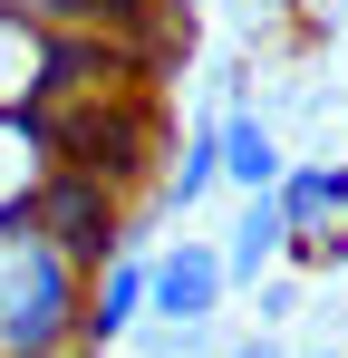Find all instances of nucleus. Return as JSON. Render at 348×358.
Masks as SVG:
<instances>
[{
    "mask_svg": "<svg viewBox=\"0 0 348 358\" xmlns=\"http://www.w3.org/2000/svg\"><path fill=\"white\" fill-rule=\"evenodd\" d=\"M271 203L290 223V262L300 271H348V165L339 155H290Z\"/></svg>",
    "mask_w": 348,
    "mask_h": 358,
    "instance_id": "nucleus-2",
    "label": "nucleus"
},
{
    "mask_svg": "<svg viewBox=\"0 0 348 358\" xmlns=\"http://www.w3.org/2000/svg\"><path fill=\"white\" fill-rule=\"evenodd\" d=\"M174 10H184V20H194V10H203V0H174Z\"/></svg>",
    "mask_w": 348,
    "mask_h": 358,
    "instance_id": "nucleus-15",
    "label": "nucleus"
},
{
    "mask_svg": "<svg viewBox=\"0 0 348 358\" xmlns=\"http://www.w3.org/2000/svg\"><path fill=\"white\" fill-rule=\"evenodd\" d=\"M223 358H290V349H281V339H271V329H252V339H232Z\"/></svg>",
    "mask_w": 348,
    "mask_h": 358,
    "instance_id": "nucleus-12",
    "label": "nucleus"
},
{
    "mask_svg": "<svg viewBox=\"0 0 348 358\" xmlns=\"http://www.w3.org/2000/svg\"><path fill=\"white\" fill-rule=\"evenodd\" d=\"M281 175H290V155H281V136H271V117L261 107H232L223 117V184L252 203V194H281Z\"/></svg>",
    "mask_w": 348,
    "mask_h": 358,
    "instance_id": "nucleus-6",
    "label": "nucleus"
},
{
    "mask_svg": "<svg viewBox=\"0 0 348 358\" xmlns=\"http://www.w3.org/2000/svg\"><path fill=\"white\" fill-rule=\"evenodd\" d=\"M290 310H300V281H271V291H261V329H281Z\"/></svg>",
    "mask_w": 348,
    "mask_h": 358,
    "instance_id": "nucleus-11",
    "label": "nucleus"
},
{
    "mask_svg": "<svg viewBox=\"0 0 348 358\" xmlns=\"http://www.w3.org/2000/svg\"><path fill=\"white\" fill-rule=\"evenodd\" d=\"M39 184H49L39 126H29V117H0V223H20V213L39 203Z\"/></svg>",
    "mask_w": 348,
    "mask_h": 358,
    "instance_id": "nucleus-10",
    "label": "nucleus"
},
{
    "mask_svg": "<svg viewBox=\"0 0 348 358\" xmlns=\"http://www.w3.org/2000/svg\"><path fill=\"white\" fill-rule=\"evenodd\" d=\"M281 262H290V223L271 194H252L223 233V271H232V291H261V271H281Z\"/></svg>",
    "mask_w": 348,
    "mask_h": 358,
    "instance_id": "nucleus-7",
    "label": "nucleus"
},
{
    "mask_svg": "<svg viewBox=\"0 0 348 358\" xmlns=\"http://www.w3.org/2000/svg\"><path fill=\"white\" fill-rule=\"evenodd\" d=\"M223 184V117H203V126H184V145H174V165H165V213H194L203 194Z\"/></svg>",
    "mask_w": 348,
    "mask_h": 358,
    "instance_id": "nucleus-9",
    "label": "nucleus"
},
{
    "mask_svg": "<svg viewBox=\"0 0 348 358\" xmlns=\"http://www.w3.org/2000/svg\"><path fill=\"white\" fill-rule=\"evenodd\" d=\"M0 10H29V20H58V0H0Z\"/></svg>",
    "mask_w": 348,
    "mask_h": 358,
    "instance_id": "nucleus-13",
    "label": "nucleus"
},
{
    "mask_svg": "<svg viewBox=\"0 0 348 358\" xmlns=\"http://www.w3.org/2000/svg\"><path fill=\"white\" fill-rule=\"evenodd\" d=\"M29 223H39V233H49L78 271H107L116 252H136L126 213H116V184H97V175H58V165H49L39 203H29Z\"/></svg>",
    "mask_w": 348,
    "mask_h": 358,
    "instance_id": "nucleus-3",
    "label": "nucleus"
},
{
    "mask_svg": "<svg viewBox=\"0 0 348 358\" xmlns=\"http://www.w3.org/2000/svg\"><path fill=\"white\" fill-rule=\"evenodd\" d=\"M223 300H232L223 242H203V233L155 242V329H213V310H223Z\"/></svg>",
    "mask_w": 348,
    "mask_h": 358,
    "instance_id": "nucleus-4",
    "label": "nucleus"
},
{
    "mask_svg": "<svg viewBox=\"0 0 348 358\" xmlns=\"http://www.w3.org/2000/svg\"><path fill=\"white\" fill-rule=\"evenodd\" d=\"M145 320H155V242H136V252H116L107 271L87 281V320H78V349L107 358L126 339H145Z\"/></svg>",
    "mask_w": 348,
    "mask_h": 358,
    "instance_id": "nucleus-5",
    "label": "nucleus"
},
{
    "mask_svg": "<svg viewBox=\"0 0 348 358\" xmlns=\"http://www.w3.org/2000/svg\"><path fill=\"white\" fill-rule=\"evenodd\" d=\"M300 358H348V349H300Z\"/></svg>",
    "mask_w": 348,
    "mask_h": 358,
    "instance_id": "nucleus-14",
    "label": "nucleus"
},
{
    "mask_svg": "<svg viewBox=\"0 0 348 358\" xmlns=\"http://www.w3.org/2000/svg\"><path fill=\"white\" fill-rule=\"evenodd\" d=\"M39 78H49V20L0 10V117H29L39 107Z\"/></svg>",
    "mask_w": 348,
    "mask_h": 358,
    "instance_id": "nucleus-8",
    "label": "nucleus"
},
{
    "mask_svg": "<svg viewBox=\"0 0 348 358\" xmlns=\"http://www.w3.org/2000/svg\"><path fill=\"white\" fill-rule=\"evenodd\" d=\"M87 320V271L29 213L0 223V358H68Z\"/></svg>",
    "mask_w": 348,
    "mask_h": 358,
    "instance_id": "nucleus-1",
    "label": "nucleus"
}]
</instances>
